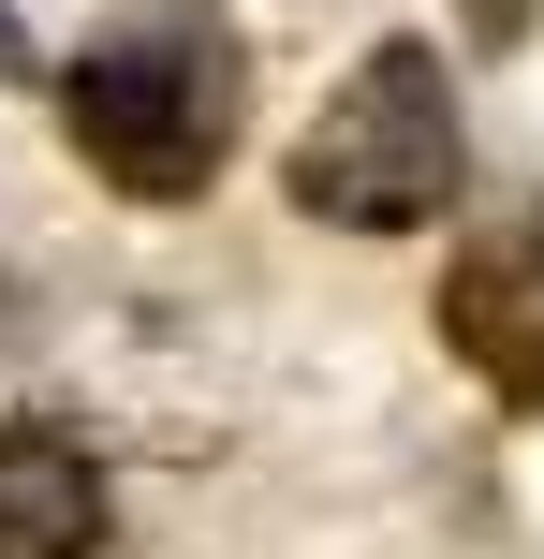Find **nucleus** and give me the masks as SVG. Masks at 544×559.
<instances>
[{
    "mask_svg": "<svg viewBox=\"0 0 544 559\" xmlns=\"http://www.w3.org/2000/svg\"><path fill=\"white\" fill-rule=\"evenodd\" d=\"M59 118H74L88 177H118L133 206H192L235 163L251 118V45L221 0H118L74 59H59Z\"/></svg>",
    "mask_w": 544,
    "mask_h": 559,
    "instance_id": "f257e3e1",
    "label": "nucleus"
},
{
    "mask_svg": "<svg viewBox=\"0 0 544 559\" xmlns=\"http://www.w3.org/2000/svg\"><path fill=\"white\" fill-rule=\"evenodd\" d=\"M0 74H29V29H15V15H0Z\"/></svg>",
    "mask_w": 544,
    "mask_h": 559,
    "instance_id": "39448f33",
    "label": "nucleus"
},
{
    "mask_svg": "<svg viewBox=\"0 0 544 559\" xmlns=\"http://www.w3.org/2000/svg\"><path fill=\"white\" fill-rule=\"evenodd\" d=\"M0 338H15V309H0Z\"/></svg>",
    "mask_w": 544,
    "mask_h": 559,
    "instance_id": "423d86ee",
    "label": "nucleus"
},
{
    "mask_svg": "<svg viewBox=\"0 0 544 559\" xmlns=\"http://www.w3.org/2000/svg\"><path fill=\"white\" fill-rule=\"evenodd\" d=\"M442 338H457V368L486 397L544 413V206H516L500 236H471L442 265Z\"/></svg>",
    "mask_w": 544,
    "mask_h": 559,
    "instance_id": "7ed1b4c3",
    "label": "nucleus"
},
{
    "mask_svg": "<svg viewBox=\"0 0 544 559\" xmlns=\"http://www.w3.org/2000/svg\"><path fill=\"white\" fill-rule=\"evenodd\" d=\"M104 545V472L74 427L0 413V559H88Z\"/></svg>",
    "mask_w": 544,
    "mask_h": 559,
    "instance_id": "20e7f679",
    "label": "nucleus"
},
{
    "mask_svg": "<svg viewBox=\"0 0 544 559\" xmlns=\"http://www.w3.org/2000/svg\"><path fill=\"white\" fill-rule=\"evenodd\" d=\"M457 177H471V147H457V74H442L427 29H383V45L324 88V118L294 133V206L339 222V236H412V222H442Z\"/></svg>",
    "mask_w": 544,
    "mask_h": 559,
    "instance_id": "f03ea898",
    "label": "nucleus"
}]
</instances>
